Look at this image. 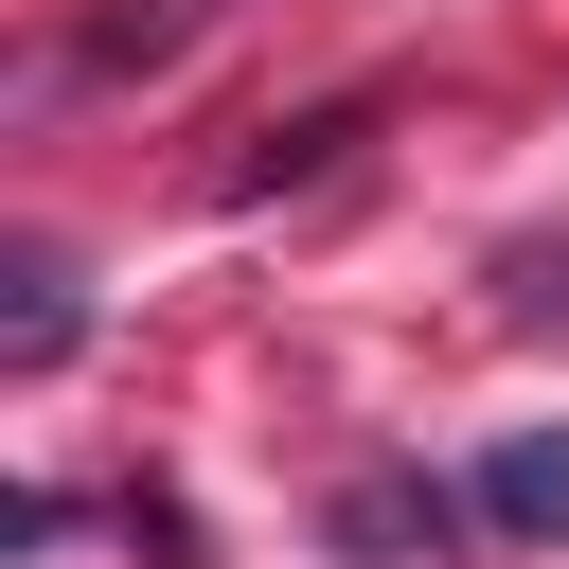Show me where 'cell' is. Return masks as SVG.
<instances>
[{
  "mask_svg": "<svg viewBox=\"0 0 569 569\" xmlns=\"http://www.w3.org/2000/svg\"><path fill=\"white\" fill-rule=\"evenodd\" d=\"M480 516H498L516 551H569V427H516V445L480 462Z\"/></svg>",
  "mask_w": 569,
  "mask_h": 569,
  "instance_id": "1",
  "label": "cell"
},
{
  "mask_svg": "<svg viewBox=\"0 0 569 569\" xmlns=\"http://www.w3.org/2000/svg\"><path fill=\"white\" fill-rule=\"evenodd\" d=\"M0 284H18V302H0V356H18V373H53V356H71V249H18Z\"/></svg>",
  "mask_w": 569,
  "mask_h": 569,
  "instance_id": "2",
  "label": "cell"
}]
</instances>
